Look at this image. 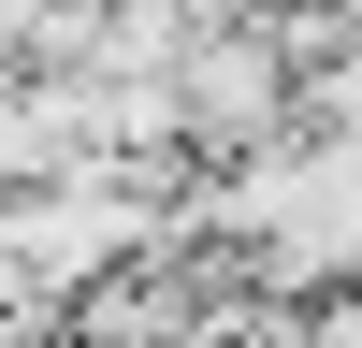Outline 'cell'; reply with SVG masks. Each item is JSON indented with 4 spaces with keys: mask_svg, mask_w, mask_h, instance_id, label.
<instances>
[{
    "mask_svg": "<svg viewBox=\"0 0 362 348\" xmlns=\"http://www.w3.org/2000/svg\"><path fill=\"white\" fill-rule=\"evenodd\" d=\"M305 131V58L276 15H203L174 58V145L189 160H261V145Z\"/></svg>",
    "mask_w": 362,
    "mask_h": 348,
    "instance_id": "obj_1",
    "label": "cell"
},
{
    "mask_svg": "<svg viewBox=\"0 0 362 348\" xmlns=\"http://www.w3.org/2000/svg\"><path fill=\"white\" fill-rule=\"evenodd\" d=\"M305 348H362V276H334V290H305Z\"/></svg>",
    "mask_w": 362,
    "mask_h": 348,
    "instance_id": "obj_2",
    "label": "cell"
}]
</instances>
